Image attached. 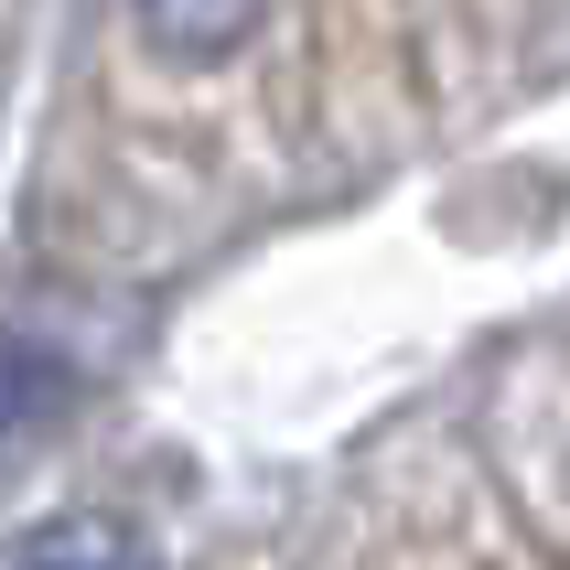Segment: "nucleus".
Here are the masks:
<instances>
[{
  "label": "nucleus",
  "mask_w": 570,
  "mask_h": 570,
  "mask_svg": "<svg viewBox=\"0 0 570 570\" xmlns=\"http://www.w3.org/2000/svg\"><path fill=\"white\" fill-rule=\"evenodd\" d=\"M140 11H151V32L173 55H226V43L258 22V0H140Z\"/></svg>",
  "instance_id": "obj_1"
}]
</instances>
